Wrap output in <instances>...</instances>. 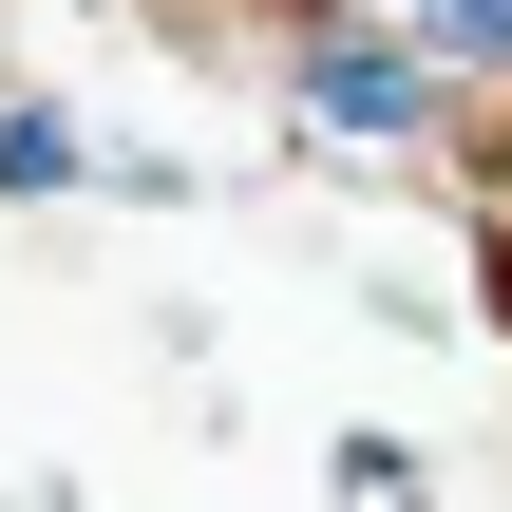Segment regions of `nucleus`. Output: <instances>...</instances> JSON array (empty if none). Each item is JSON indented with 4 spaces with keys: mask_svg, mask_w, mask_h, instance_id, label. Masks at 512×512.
Returning <instances> with one entry per match:
<instances>
[{
    "mask_svg": "<svg viewBox=\"0 0 512 512\" xmlns=\"http://www.w3.org/2000/svg\"><path fill=\"white\" fill-rule=\"evenodd\" d=\"M304 114H323V133H418V114H437V57H418V38H361V19L304 0Z\"/></svg>",
    "mask_w": 512,
    "mask_h": 512,
    "instance_id": "1",
    "label": "nucleus"
},
{
    "mask_svg": "<svg viewBox=\"0 0 512 512\" xmlns=\"http://www.w3.org/2000/svg\"><path fill=\"white\" fill-rule=\"evenodd\" d=\"M418 57L437 76H512V0H418Z\"/></svg>",
    "mask_w": 512,
    "mask_h": 512,
    "instance_id": "2",
    "label": "nucleus"
},
{
    "mask_svg": "<svg viewBox=\"0 0 512 512\" xmlns=\"http://www.w3.org/2000/svg\"><path fill=\"white\" fill-rule=\"evenodd\" d=\"M38 190H76V133L57 114H0V209H38Z\"/></svg>",
    "mask_w": 512,
    "mask_h": 512,
    "instance_id": "3",
    "label": "nucleus"
},
{
    "mask_svg": "<svg viewBox=\"0 0 512 512\" xmlns=\"http://www.w3.org/2000/svg\"><path fill=\"white\" fill-rule=\"evenodd\" d=\"M323 494H361V512H399V494H418V456H399V437H342V456H323Z\"/></svg>",
    "mask_w": 512,
    "mask_h": 512,
    "instance_id": "4",
    "label": "nucleus"
}]
</instances>
